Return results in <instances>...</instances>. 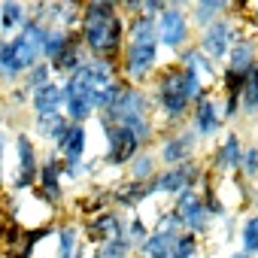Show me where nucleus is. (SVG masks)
Wrapping results in <instances>:
<instances>
[{
	"label": "nucleus",
	"mask_w": 258,
	"mask_h": 258,
	"mask_svg": "<svg viewBox=\"0 0 258 258\" xmlns=\"http://www.w3.org/2000/svg\"><path fill=\"white\" fill-rule=\"evenodd\" d=\"M52 79H55V73H52V64H49V61H40V64H34V67H31V70L22 76V82H19V85H22L28 94H34L37 88L49 85Z\"/></svg>",
	"instance_id": "c9c22d12"
},
{
	"label": "nucleus",
	"mask_w": 258,
	"mask_h": 258,
	"mask_svg": "<svg viewBox=\"0 0 258 258\" xmlns=\"http://www.w3.org/2000/svg\"><path fill=\"white\" fill-rule=\"evenodd\" d=\"M25 25H28V4H19V0H4V4H0V37L10 40Z\"/></svg>",
	"instance_id": "cd10ccee"
},
{
	"label": "nucleus",
	"mask_w": 258,
	"mask_h": 258,
	"mask_svg": "<svg viewBox=\"0 0 258 258\" xmlns=\"http://www.w3.org/2000/svg\"><path fill=\"white\" fill-rule=\"evenodd\" d=\"M258 64V34H240L225 58V67H231L234 73L249 76L252 67Z\"/></svg>",
	"instance_id": "412c9836"
},
{
	"label": "nucleus",
	"mask_w": 258,
	"mask_h": 258,
	"mask_svg": "<svg viewBox=\"0 0 258 258\" xmlns=\"http://www.w3.org/2000/svg\"><path fill=\"white\" fill-rule=\"evenodd\" d=\"M7 161V112L0 109V170H4Z\"/></svg>",
	"instance_id": "c03bdc74"
},
{
	"label": "nucleus",
	"mask_w": 258,
	"mask_h": 258,
	"mask_svg": "<svg viewBox=\"0 0 258 258\" xmlns=\"http://www.w3.org/2000/svg\"><path fill=\"white\" fill-rule=\"evenodd\" d=\"M115 67H118L121 82L146 88L161 67V49L158 43H124Z\"/></svg>",
	"instance_id": "7ed1b4c3"
},
{
	"label": "nucleus",
	"mask_w": 258,
	"mask_h": 258,
	"mask_svg": "<svg viewBox=\"0 0 258 258\" xmlns=\"http://www.w3.org/2000/svg\"><path fill=\"white\" fill-rule=\"evenodd\" d=\"M240 115H246V118H255L258 115V64L252 67V73L243 82V91H240Z\"/></svg>",
	"instance_id": "473e14b6"
},
{
	"label": "nucleus",
	"mask_w": 258,
	"mask_h": 258,
	"mask_svg": "<svg viewBox=\"0 0 258 258\" xmlns=\"http://www.w3.org/2000/svg\"><path fill=\"white\" fill-rule=\"evenodd\" d=\"M46 34H49V25H37V22L28 19V25H25L16 37H10L13 55H16V61L22 64L25 73H28L34 64L43 61V43H46Z\"/></svg>",
	"instance_id": "4468645a"
},
{
	"label": "nucleus",
	"mask_w": 258,
	"mask_h": 258,
	"mask_svg": "<svg viewBox=\"0 0 258 258\" xmlns=\"http://www.w3.org/2000/svg\"><path fill=\"white\" fill-rule=\"evenodd\" d=\"M246 10H249V28L258 31V4H249Z\"/></svg>",
	"instance_id": "49530a36"
},
{
	"label": "nucleus",
	"mask_w": 258,
	"mask_h": 258,
	"mask_svg": "<svg viewBox=\"0 0 258 258\" xmlns=\"http://www.w3.org/2000/svg\"><path fill=\"white\" fill-rule=\"evenodd\" d=\"M127 176L124 179H134V182H149L158 170H161V164H158V158H155V149H140L131 161H127Z\"/></svg>",
	"instance_id": "c756f323"
},
{
	"label": "nucleus",
	"mask_w": 258,
	"mask_h": 258,
	"mask_svg": "<svg viewBox=\"0 0 258 258\" xmlns=\"http://www.w3.org/2000/svg\"><path fill=\"white\" fill-rule=\"evenodd\" d=\"M204 176H207V164L201 158H195V161H185L179 167H161L146 182V188H149V198H158V195L176 198L185 188H201V179Z\"/></svg>",
	"instance_id": "423d86ee"
},
{
	"label": "nucleus",
	"mask_w": 258,
	"mask_h": 258,
	"mask_svg": "<svg viewBox=\"0 0 258 258\" xmlns=\"http://www.w3.org/2000/svg\"><path fill=\"white\" fill-rule=\"evenodd\" d=\"M55 152H58L64 167H73L82 158H88V127L85 124H70L67 134L61 137V143L55 146Z\"/></svg>",
	"instance_id": "aec40b11"
},
{
	"label": "nucleus",
	"mask_w": 258,
	"mask_h": 258,
	"mask_svg": "<svg viewBox=\"0 0 258 258\" xmlns=\"http://www.w3.org/2000/svg\"><path fill=\"white\" fill-rule=\"evenodd\" d=\"M52 237L58 240L55 258H73L82 246V231H79L76 219H55V234Z\"/></svg>",
	"instance_id": "393cba45"
},
{
	"label": "nucleus",
	"mask_w": 258,
	"mask_h": 258,
	"mask_svg": "<svg viewBox=\"0 0 258 258\" xmlns=\"http://www.w3.org/2000/svg\"><path fill=\"white\" fill-rule=\"evenodd\" d=\"M97 115L112 121V124H131V121H140V118H155L149 91L137 88V85H127V82H121V91L115 94V100Z\"/></svg>",
	"instance_id": "0eeeda50"
},
{
	"label": "nucleus",
	"mask_w": 258,
	"mask_h": 258,
	"mask_svg": "<svg viewBox=\"0 0 258 258\" xmlns=\"http://www.w3.org/2000/svg\"><path fill=\"white\" fill-rule=\"evenodd\" d=\"M228 258H249V255H246V252H240V249H234V252H231Z\"/></svg>",
	"instance_id": "3c124183"
},
{
	"label": "nucleus",
	"mask_w": 258,
	"mask_h": 258,
	"mask_svg": "<svg viewBox=\"0 0 258 258\" xmlns=\"http://www.w3.org/2000/svg\"><path fill=\"white\" fill-rule=\"evenodd\" d=\"M173 64H179V67L191 70V73H195L207 88H216V85H219V70H222V67H219V64H213V61H210L198 46H195V43H191V46H185L182 52H176Z\"/></svg>",
	"instance_id": "6ab92c4d"
},
{
	"label": "nucleus",
	"mask_w": 258,
	"mask_h": 258,
	"mask_svg": "<svg viewBox=\"0 0 258 258\" xmlns=\"http://www.w3.org/2000/svg\"><path fill=\"white\" fill-rule=\"evenodd\" d=\"M231 10H234V4H228V0H198V4H188V22H191V31L201 34V31L210 28L213 22L225 19Z\"/></svg>",
	"instance_id": "5701e85b"
},
{
	"label": "nucleus",
	"mask_w": 258,
	"mask_h": 258,
	"mask_svg": "<svg viewBox=\"0 0 258 258\" xmlns=\"http://www.w3.org/2000/svg\"><path fill=\"white\" fill-rule=\"evenodd\" d=\"M85 61H88V52H85V46L79 43V37H73L70 46L52 61V73H55V79H67V76H73Z\"/></svg>",
	"instance_id": "bb28decb"
},
{
	"label": "nucleus",
	"mask_w": 258,
	"mask_h": 258,
	"mask_svg": "<svg viewBox=\"0 0 258 258\" xmlns=\"http://www.w3.org/2000/svg\"><path fill=\"white\" fill-rule=\"evenodd\" d=\"M94 118L100 121V134L106 140V146L100 152V164L103 167H127V161L143 149L137 143V137L127 131V127H121V124H112V121H106L100 115H94Z\"/></svg>",
	"instance_id": "1a4fd4ad"
},
{
	"label": "nucleus",
	"mask_w": 258,
	"mask_h": 258,
	"mask_svg": "<svg viewBox=\"0 0 258 258\" xmlns=\"http://www.w3.org/2000/svg\"><path fill=\"white\" fill-rule=\"evenodd\" d=\"M73 210L82 216V219H88V216H97V213H103V210H109V185H94L88 195H82V198H76L73 201Z\"/></svg>",
	"instance_id": "7c9ffc66"
},
{
	"label": "nucleus",
	"mask_w": 258,
	"mask_h": 258,
	"mask_svg": "<svg viewBox=\"0 0 258 258\" xmlns=\"http://www.w3.org/2000/svg\"><path fill=\"white\" fill-rule=\"evenodd\" d=\"M240 34H243V31H240L237 16H234V10H231L225 19H219V22H213L210 28H204V31L198 34L195 46H198L213 64H225V58H228V52H231V46H234V40H237Z\"/></svg>",
	"instance_id": "9d476101"
},
{
	"label": "nucleus",
	"mask_w": 258,
	"mask_h": 258,
	"mask_svg": "<svg viewBox=\"0 0 258 258\" xmlns=\"http://www.w3.org/2000/svg\"><path fill=\"white\" fill-rule=\"evenodd\" d=\"M31 137L34 140H43V143H49V149H55L58 143H61V137L67 134V127H70V121L64 118V112H52V115H31Z\"/></svg>",
	"instance_id": "4be33fe9"
},
{
	"label": "nucleus",
	"mask_w": 258,
	"mask_h": 258,
	"mask_svg": "<svg viewBox=\"0 0 258 258\" xmlns=\"http://www.w3.org/2000/svg\"><path fill=\"white\" fill-rule=\"evenodd\" d=\"M243 82H246L243 73H234L231 67H222L219 70V88H222V94H240L243 91Z\"/></svg>",
	"instance_id": "ea45409f"
},
{
	"label": "nucleus",
	"mask_w": 258,
	"mask_h": 258,
	"mask_svg": "<svg viewBox=\"0 0 258 258\" xmlns=\"http://www.w3.org/2000/svg\"><path fill=\"white\" fill-rule=\"evenodd\" d=\"M4 195H7V176H4V170H0V204H4Z\"/></svg>",
	"instance_id": "de8ad7c7"
},
{
	"label": "nucleus",
	"mask_w": 258,
	"mask_h": 258,
	"mask_svg": "<svg viewBox=\"0 0 258 258\" xmlns=\"http://www.w3.org/2000/svg\"><path fill=\"white\" fill-rule=\"evenodd\" d=\"M201 152V140L188 124L182 127H170V131L158 134V146H155V158L161 167H179L185 161H195Z\"/></svg>",
	"instance_id": "6e6552de"
},
{
	"label": "nucleus",
	"mask_w": 258,
	"mask_h": 258,
	"mask_svg": "<svg viewBox=\"0 0 258 258\" xmlns=\"http://www.w3.org/2000/svg\"><path fill=\"white\" fill-rule=\"evenodd\" d=\"M55 213L64 210L67 191H64V164L58 158L55 149H49L46 155H40V173H37V188H34Z\"/></svg>",
	"instance_id": "f8f14e48"
},
{
	"label": "nucleus",
	"mask_w": 258,
	"mask_h": 258,
	"mask_svg": "<svg viewBox=\"0 0 258 258\" xmlns=\"http://www.w3.org/2000/svg\"><path fill=\"white\" fill-rule=\"evenodd\" d=\"M124 28L127 19L118 13L115 0H91V4H82V22L76 28V37L85 46L88 58L118 64V55L124 49Z\"/></svg>",
	"instance_id": "f03ea898"
},
{
	"label": "nucleus",
	"mask_w": 258,
	"mask_h": 258,
	"mask_svg": "<svg viewBox=\"0 0 258 258\" xmlns=\"http://www.w3.org/2000/svg\"><path fill=\"white\" fill-rule=\"evenodd\" d=\"M164 10H167V0H140V16L158 19Z\"/></svg>",
	"instance_id": "79ce46f5"
},
{
	"label": "nucleus",
	"mask_w": 258,
	"mask_h": 258,
	"mask_svg": "<svg viewBox=\"0 0 258 258\" xmlns=\"http://www.w3.org/2000/svg\"><path fill=\"white\" fill-rule=\"evenodd\" d=\"M134 255H137V249L127 237H112L88 252V258H134Z\"/></svg>",
	"instance_id": "2f4dec72"
},
{
	"label": "nucleus",
	"mask_w": 258,
	"mask_h": 258,
	"mask_svg": "<svg viewBox=\"0 0 258 258\" xmlns=\"http://www.w3.org/2000/svg\"><path fill=\"white\" fill-rule=\"evenodd\" d=\"M170 213H173V219L179 222V231H191V234H198V237H207V234L216 228L213 219H210L207 210H204V201H201V191H198V188L179 191V195L173 198V204H170Z\"/></svg>",
	"instance_id": "9b49d317"
},
{
	"label": "nucleus",
	"mask_w": 258,
	"mask_h": 258,
	"mask_svg": "<svg viewBox=\"0 0 258 258\" xmlns=\"http://www.w3.org/2000/svg\"><path fill=\"white\" fill-rule=\"evenodd\" d=\"M219 103H222V121H225V124L240 115V94H222Z\"/></svg>",
	"instance_id": "a19ab883"
},
{
	"label": "nucleus",
	"mask_w": 258,
	"mask_h": 258,
	"mask_svg": "<svg viewBox=\"0 0 258 258\" xmlns=\"http://www.w3.org/2000/svg\"><path fill=\"white\" fill-rule=\"evenodd\" d=\"M73 258H88V249H85V246H79V252H76Z\"/></svg>",
	"instance_id": "8fccbe9b"
},
{
	"label": "nucleus",
	"mask_w": 258,
	"mask_h": 258,
	"mask_svg": "<svg viewBox=\"0 0 258 258\" xmlns=\"http://www.w3.org/2000/svg\"><path fill=\"white\" fill-rule=\"evenodd\" d=\"M124 225H127L124 213H118V210L109 207V210H103V213H97V216L82 219L79 231H82V237H85L91 246H100V243H106V240H112V237H124Z\"/></svg>",
	"instance_id": "2eb2a0df"
},
{
	"label": "nucleus",
	"mask_w": 258,
	"mask_h": 258,
	"mask_svg": "<svg viewBox=\"0 0 258 258\" xmlns=\"http://www.w3.org/2000/svg\"><path fill=\"white\" fill-rule=\"evenodd\" d=\"M188 4H167V10L155 19V37H158V49L167 52H182L185 46L195 43V31L188 22Z\"/></svg>",
	"instance_id": "20e7f679"
},
{
	"label": "nucleus",
	"mask_w": 258,
	"mask_h": 258,
	"mask_svg": "<svg viewBox=\"0 0 258 258\" xmlns=\"http://www.w3.org/2000/svg\"><path fill=\"white\" fill-rule=\"evenodd\" d=\"M255 134H258V124H255Z\"/></svg>",
	"instance_id": "603ef678"
},
{
	"label": "nucleus",
	"mask_w": 258,
	"mask_h": 258,
	"mask_svg": "<svg viewBox=\"0 0 258 258\" xmlns=\"http://www.w3.org/2000/svg\"><path fill=\"white\" fill-rule=\"evenodd\" d=\"M149 231H152V228H149V222L143 219V213H134L131 219H127V225H124V237L134 243V249H140V243L149 237Z\"/></svg>",
	"instance_id": "4c0bfd02"
},
{
	"label": "nucleus",
	"mask_w": 258,
	"mask_h": 258,
	"mask_svg": "<svg viewBox=\"0 0 258 258\" xmlns=\"http://www.w3.org/2000/svg\"><path fill=\"white\" fill-rule=\"evenodd\" d=\"M240 176H243L246 182H255V179H258V143H252V146H246V149H243Z\"/></svg>",
	"instance_id": "58836bf2"
},
{
	"label": "nucleus",
	"mask_w": 258,
	"mask_h": 258,
	"mask_svg": "<svg viewBox=\"0 0 258 258\" xmlns=\"http://www.w3.org/2000/svg\"><path fill=\"white\" fill-rule=\"evenodd\" d=\"M76 37V31H61V28H49V34H46V43H43V61H55L67 46H70V40Z\"/></svg>",
	"instance_id": "f704fd0d"
},
{
	"label": "nucleus",
	"mask_w": 258,
	"mask_h": 258,
	"mask_svg": "<svg viewBox=\"0 0 258 258\" xmlns=\"http://www.w3.org/2000/svg\"><path fill=\"white\" fill-rule=\"evenodd\" d=\"M240 252H246L249 258H258V210H252L240 222Z\"/></svg>",
	"instance_id": "72a5a7b5"
},
{
	"label": "nucleus",
	"mask_w": 258,
	"mask_h": 258,
	"mask_svg": "<svg viewBox=\"0 0 258 258\" xmlns=\"http://www.w3.org/2000/svg\"><path fill=\"white\" fill-rule=\"evenodd\" d=\"M149 91V100H152V115H158L167 131L170 127H182L195 100H201L210 88L185 67L179 64H161L158 73L152 76V82L146 85Z\"/></svg>",
	"instance_id": "f257e3e1"
},
{
	"label": "nucleus",
	"mask_w": 258,
	"mask_h": 258,
	"mask_svg": "<svg viewBox=\"0 0 258 258\" xmlns=\"http://www.w3.org/2000/svg\"><path fill=\"white\" fill-rule=\"evenodd\" d=\"M146 201H152L146 182L121 179V182H112V185H109V207L118 210V213H137Z\"/></svg>",
	"instance_id": "a211bd4d"
},
{
	"label": "nucleus",
	"mask_w": 258,
	"mask_h": 258,
	"mask_svg": "<svg viewBox=\"0 0 258 258\" xmlns=\"http://www.w3.org/2000/svg\"><path fill=\"white\" fill-rule=\"evenodd\" d=\"M28 109L31 115H52V112H61L64 109V91H61V79H52L49 85L37 88L28 100Z\"/></svg>",
	"instance_id": "b1692460"
},
{
	"label": "nucleus",
	"mask_w": 258,
	"mask_h": 258,
	"mask_svg": "<svg viewBox=\"0 0 258 258\" xmlns=\"http://www.w3.org/2000/svg\"><path fill=\"white\" fill-rule=\"evenodd\" d=\"M167 255L170 258H198L201 255V237L191 234V231H179Z\"/></svg>",
	"instance_id": "e433bc0d"
},
{
	"label": "nucleus",
	"mask_w": 258,
	"mask_h": 258,
	"mask_svg": "<svg viewBox=\"0 0 258 258\" xmlns=\"http://www.w3.org/2000/svg\"><path fill=\"white\" fill-rule=\"evenodd\" d=\"M22 76H25V70H22V64L16 61L10 40L0 37V88H7V91L16 88V85L22 82Z\"/></svg>",
	"instance_id": "c85d7f7f"
},
{
	"label": "nucleus",
	"mask_w": 258,
	"mask_h": 258,
	"mask_svg": "<svg viewBox=\"0 0 258 258\" xmlns=\"http://www.w3.org/2000/svg\"><path fill=\"white\" fill-rule=\"evenodd\" d=\"M176 234H179V222L173 219V213H170V210H161V213H158L155 228H152V231H149V237L140 243L137 258H158V255H167V252H170V246H173V240H176Z\"/></svg>",
	"instance_id": "dca6fc26"
},
{
	"label": "nucleus",
	"mask_w": 258,
	"mask_h": 258,
	"mask_svg": "<svg viewBox=\"0 0 258 258\" xmlns=\"http://www.w3.org/2000/svg\"><path fill=\"white\" fill-rule=\"evenodd\" d=\"M28 100H31V94L22 88V85H16V88H10V94H7V103L10 106H16V109H22V106H28Z\"/></svg>",
	"instance_id": "37998d69"
},
{
	"label": "nucleus",
	"mask_w": 258,
	"mask_h": 258,
	"mask_svg": "<svg viewBox=\"0 0 258 258\" xmlns=\"http://www.w3.org/2000/svg\"><path fill=\"white\" fill-rule=\"evenodd\" d=\"M82 22V4L70 0V4H46V25L61 28V31H76Z\"/></svg>",
	"instance_id": "a878e982"
},
{
	"label": "nucleus",
	"mask_w": 258,
	"mask_h": 258,
	"mask_svg": "<svg viewBox=\"0 0 258 258\" xmlns=\"http://www.w3.org/2000/svg\"><path fill=\"white\" fill-rule=\"evenodd\" d=\"M13 149H16V167H13V176H10V191L13 195H28V191L37 188V173H40L37 140L28 131H16Z\"/></svg>",
	"instance_id": "39448f33"
},
{
	"label": "nucleus",
	"mask_w": 258,
	"mask_h": 258,
	"mask_svg": "<svg viewBox=\"0 0 258 258\" xmlns=\"http://www.w3.org/2000/svg\"><path fill=\"white\" fill-rule=\"evenodd\" d=\"M188 127L198 134L201 143L204 140H213L222 127H225V121H222V103H219L216 88H210L201 100H195V106L188 112Z\"/></svg>",
	"instance_id": "ddd939ff"
},
{
	"label": "nucleus",
	"mask_w": 258,
	"mask_h": 258,
	"mask_svg": "<svg viewBox=\"0 0 258 258\" xmlns=\"http://www.w3.org/2000/svg\"><path fill=\"white\" fill-rule=\"evenodd\" d=\"M243 149H246L243 137L231 127V131H225L222 143L213 149V155H210V161H207V170H210V173H240Z\"/></svg>",
	"instance_id": "f3484780"
},
{
	"label": "nucleus",
	"mask_w": 258,
	"mask_h": 258,
	"mask_svg": "<svg viewBox=\"0 0 258 258\" xmlns=\"http://www.w3.org/2000/svg\"><path fill=\"white\" fill-rule=\"evenodd\" d=\"M10 225H13V216L0 207V246H4V237H7V231H10Z\"/></svg>",
	"instance_id": "a18cd8bd"
},
{
	"label": "nucleus",
	"mask_w": 258,
	"mask_h": 258,
	"mask_svg": "<svg viewBox=\"0 0 258 258\" xmlns=\"http://www.w3.org/2000/svg\"><path fill=\"white\" fill-rule=\"evenodd\" d=\"M252 204L258 207V179H255V185H252Z\"/></svg>",
	"instance_id": "09e8293b"
}]
</instances>
